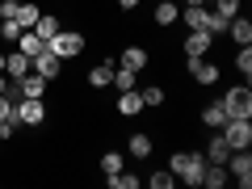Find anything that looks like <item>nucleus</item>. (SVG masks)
Listing matches in <instances>:
<instances>
[{"label":"nucleus","mask_w":252,"mask_h":189,"mask_svg":"<svg viewBox=\"0 0 252 189\" xmlns=\"http://www.w3.org/2000/svg\"><path fill=\"white\" fill-rule=\"evenodd\" d=\"M227 34H231V42L252 46V21L248 17H231V21H227Z\"/></svg>","instance_id":"obj_16"},{"label":"nucleus","mask_w":252,"mask_h":189,"mask_svg":"<svg viewBox=\"0 0 252 189\" xmlns=\"http://www.w3.org/2000/svg\"><path fill=\"white\" fill-rule=\"evenodd\" d=\"M235 72H240L244 80L252 76V46H240V51H235Z\"/></svg>","instance_id":"obj_27"},{"label":"nucleus","mask_w":252,"mask_h":189,"mask_svg":"<svg viewBox=\"0 0 252 189\" xmlns=\"http://www.w3.org/2000/svg\"><path fill=\"white\" fill-rule=\"evenodd\" d=\"M219 135L227 139V147H231V152L252 147V118H227V122L219 126Z\"/></svg>","instance_id":"obj_3"},{"label":"nucleus","mask_w":252,"mask_h":189,"mask_svg":"<svg viewBox=\"0 0 252 189\" xmlns=\"http://www.w3.org/2000/svg\"><path fill=\"white\" fill-rule=\"evenodd\" d=\"M46 51L59 55V59H76V55H84V34L80 30H59L55 38H46Z\"/></svg>","instance_id":"obj_2"},{"label":"nucleus","mask_w":252,"mask_h":189,"mask_svg":"<svg viewBox=\"0 0 252 189\" xmlns=\"http://www.w3.org/2000/svg\"><path fill=\"white\" fill-rule=\"evenodd\" d=\"M185 67H189V76H193V84H198V89H210V84H219V63H210L206 55H202V59H185Z\"/></svg>","instance_id":"obj_7"},{"label":"nucleus","mask_w":252,"mask_h":189,"mask_svg":"<svg viewBox=\"0 0 252 189\" xmlns=\"http://www.w3.org/2000/svg\"><path fill=\"white\" fill-rule=\"evenodd\" d=\"M97 164H101V172H105V177H114V172H122V168H126V156H122V152H114V147H109V152L101 156Z\"/></svg>","instance_id":"obj_24"},{"label":"nucleus","mask_w":252,"mask_h":189,"mask_svg":"<svg viewBox=\"0 0 252 189\" xmlns=\"http://www.w3.org/2000/svg\"><path fill=\"white\" fill-rule=\"evenodd\" d=\"M9 109H13V101H9V97H0V118L9 114Z\"/></svg>","instance_id":"obj_35"},{"label":"nucleus","mask_w":252,"mask_h":189,"mask_svg":"<svg viewBox=\"0 0 252 189\" xmlns=\"http://www.w3.org/2000/svg\"><path fill=\"white\" fill-rule=\"evenodd\" d=\"M9 89H13V80H9L4 72H0V97H9Z\"/></svg>","instance_id":"obj_34"},{"label":"nucleus","mask_w":252,"mask_h":189,"mask_svg":"<svg viewBox=\"0 0 252 189\" xmlns=\"http://www.w3.org/2000/svg\"><path fill=\"white\" fill-rule=\"evenodd\" d=\"M118 114H122V118H139V114H143V97H139V89L118 93Z\"/></svg>","instance_id":"obj_13"},{"label":"nucleus","mask_w":252,"mask_h":189,"mask_svg":"<svg viewBox=\"0 0 252 189\" xmlns=\"http://www.w3.org/2000/svg\"><path fill=\"white\" fill-rule=\"evenodd\" d=\"M202 168H206V156L202 152H172L168 156V172L177 181H185V185H193V189L202 185Z\"/></svg>","instance_id":"obj_1"},{"label":"nucleus","mask_w":252,"mask_h":189,"mask_svg":"<svg viewBox=\"0 0 252 189\" xmlns=\"http://www.w3.org/2000/svg\"><path fill=\"white\" fill-rule=\"evenodd\" d=\"M147 63H152L147 46H122V55H118V67H130V72H147Z\"/></svg>","instance_id":"obj_10"},{"label":"nucleus","mask_w":252,"mask_h":189,"mask_svg":"<svg viewBox=\"0 0 252 189\" xmlns=\"http://www.w3.org/2000/svg\"><path fill=\"white\" fill-rule=\"evenodd\" d=\"M227 177H231L240 189H252V152L248 147H240V152L227 156Z\"/></svg>","instance_id":"obj_5"},{"label":"nucleus","mask_w":252,"mask_h":189,"mask_svg":"<svg viewBox=\"0 0 252 189\" xmlns=\"http://www.w3.org/2000/svg\"><path fill=\"white\" fill-rule=\"evenodd\" d=\"M0 72H4V51H0Z\"/></svg>","instance_id":"obj_36"},{"label":"nucleus","mask_w":252,"mask_h":189,"mask_svg":"<svg viewBox=\"0 0 252 189\" xmlns=\"http://www.w3.org/2000/svg\"><path fill=\"white\" fill-rule=\"evenodd\" d=\"M126 143H130V147H126V152H130V156H139V160H147V156L156 152L152 135H143V130H139V135H130V139H126Z\"/></svg>","instance_id":"obj_22"},{"label":"nucleus","mask_w":252,"mask_h":189,"mask_svg":"<svg viewBox=\"0 0 252 189\" xmlns=\"http://www.w3.org/2000/svg\"><path fill=\"white\" fill-rule=\"evenodd\" d=\"M198 122L206 126V130H219V126L227 122V109H223V101H206V105H202V114H198Z\"/></svg>","instance_id":"obj_12"},{"label":"nucleus","mask_w":252,"mask_h":189,"mask_svg":"<svg viewBox=\"0 0 252 189\" xmlns=\"http://www.w3.org/2000/svg\"><path fill=\"white\" fill-rule=\"evenodd\" d=\"M17 4H21V0H0V21L13 17V13H17Z\"/></svg>","instance_id":"obj_32"},{"label":"nucleus","mask_w":252,"mask_h":189,"mask_svg":"<svg viewBox=\"0 0 252 189\" xmlns=\"http://www.w3.org/2000/svg\"><path fill=\"white\" fill-rule=\"evenodd\" d=\"M139 97H143L147 109H156V105H164V101H168V93H164V84H143V89H139Z\"/></svg>","instance_id":"obj_23"},{"label":"nucleus","mask_w":252,"mask_h":189,"mask_svg":"<svg viewBox=\"0 0 252 189\" xmlns=\"http://www.w3.org/2000/svg\"><path fill=\"white\" fill-rule=\"evenodd\" d=\"M210 46H215V34L210 30H189L181 51H185V59H202V55H210Z\"/></svg>","instance_id":"obj_8"},{"label":"nucleus","mask_w":252,"mask_h":189,"mask_svg":"<svg viewBox=\"0 0 252 189\" xmlns=\"http://www.w3.org/2000/svg\"><path fill=\"white\" fill-rule=\"evenodd\" d=\"M223 109H227V118H252V89H248V80L223 93Z\"/></svg>","instance_id":"obj_4"},{"label":"nucleus","mask_w":252,"mask_h":189,"mask_svg":"<svg viewBox=\"0 0 252 189\" xmlns=\"http://www.w3.org/2000/svg\"><path fill=\"white\" fill-rule=\"evenodd\" d=\"M181 26L185 30H206L210 26V9L206 4H185V9H181Z\"/></svg>","instance_id":"obj_11"},{"label":"nucleus","mask_w":252,"mask_h":189,"mask_svg":"<svg viewBox=\"0 0 252 189\" xmlns=\"http://www.w3.org/2000/svg\"><path fill=\"white\" fill-rule=\"evenodd\" d=\"M206 30H210L215 38H219V34H227V17H219V13L210 9V26H206Z\"/></svg>","instance_id":"obj_31"},{"label":"nucleus","mask_w":252,"mask_h":189,"mask_svg":"<svg viewBox=\"0 0 252 189\" xmlns=\"http://www.w3.org/2000/svg\"><path fill=\"white\" fill-rule=\"evenodd\" d=\"M135 76H139V72H130V67H118V63H114V80H109V84H114L118 93H126V89H135Z\"/></svg>","instance_id":"obj_26"},{"label":"nucleus","mask_w":252,"mask_h":189,"mask_svg":"<svg viewBox=\"0 0 252 189\" xmlns=\"http://www.w3.org/2000/svg\"><path fill=\"white\" fill-rule=\"evenodd\" d=\"M109 80H114V59L97 63V67L89 72V89H109Z\"/></svg>","instance_id":"obj_20"},{"label":"nucleus","mask_w":252,"mask_h":189,"mask_svg":"<svg viewBox=\"0 0 252 189\" xmlns=\"http://www.w3.org/2000/svg\"><path fill=\"white\" fill-rule=\"evenodd\" d=\"M26 72H30V55H21V51L4 55V76H9V80H21Z\"/></svg>","instance_id":"obj_14"},{"label":"nucleus","mask_w":252,"mask_h":189,"mask_svg":"<svg viewBox=\"0 0 252 189\" xmlns=\"http://www.w3.org/2000/svg\"><path fill=\"white\" fill-rule=\"evenodd\" d=\"M13 105H17L21 126H42L46 122V97H17Z\"/></svg>","instance_id":"obj_6"},{"label":"nucleus","mask_w":252,"mask_h":189,"mask_svg":"<svg viewBox=\"0 0 252 189\" xmlns=\"http://www.w3.org/2000/svg\"><path fill=\"white\" fill-rule=\"evenodd\" d=\"M114 4H118V9H122V13H135L139 4H143V0H114Z\"/></svg>","instance_id":"obj_33"},{"label":"nucleus","mask_w":252,"mask_h":189,"mask_svg":"<svg viewBox=\"0 0 252 189\" xmlns=\"http://www.w3.org/2000/svg\"><path fill=\"white\" fill-rule=\"evenodd\" d=\"M0 38H4V42H17V38H21V26H17L13 17H4V21H0Z\"/></svg>","instance_id":"obj_30"},{"label":"nucleus","mask_w":252,"mask_h":189,"mask_svg":"<svg viewBox=\"0 0 252 189\" xmlns=\"http://www.w3.org/2000/svg\"><path fill=\"white\" fill-rule=\"evenodd\" d=\"M38 17H42V9H38L34 0H21V4H17V13H13V21H17L21 30H34V21H38Z\"/></svg>","instance_id":"obj_18"},{"label":"nucleus","mask_w":252,"mask_h":189,"mask_svg":"<svg viewBox=\"0 0 252 189\" xmlns=\"http://www.w3.org/2000/svg\"><path fill=\"white\" fill-rule=\"evenodd\" d=\"M177 17H181V9H177V4H172V0H160V4H156V9H152V21H156V26H160V30L177 26Z\"/></svg>","instance_id":"obj_15"},{"label":"nucleus","mask_w":252,"mask_h":189,"mask_svg":"<svg viewBox=\"0 0 252 189\" xmlns=\"http://www.w3.org/2000/svg\"><path fill=\"white\" fill-rule=\"evenodd\" d=\"M206 164H227V156H231V147H227V139L223 135H210V143H206Z\"/></svg>","instance_id":"obj_17"},{"label":"nucleus","mask_w":252,"mask_h":189,"mask_svg":"<svg viewBox=\"0 0 252 189\" xmlns=\"http://www.w3.org/2000/svg\"><path fill=\"white\" fill-rule=\"evenodd\" d=\"M30 72H38L46 84H55V80L63 76V59H59V55H51V51H42V55L30 59Z\"/></svg>","instance_id":"obj_9"},{"label":"nucleus","mask_w":252,"mask_h":189,"mask_svg":"<svg viewBox=\"0 0 252 189\" xmlns=\"http://www.w3.org/2000/svg\"><path fill=\"white\" fill-rule=\"evenodd\" d=\"M13 46H17L21 55H30V59H34V55H42V51H46V42H42V38L34 34V30H21V38H17V42H13Z\"/></svg>","instance_id":"obj_19"},{"label":"nucleus","mask_w":252,"mask_h":189,"mask_svg":"<svg viewBox=\"0 0 252 189\" xmlns=\"http://www.w3.org/2000/svg\"><path fill=\"white\" fill-rule=\"evenodd\" d=\"M59 30H63V21L55 17V13H42V17L34 21V34L42 38V42H46V38H55V34H59Z\"/></svg>","instance_id":"obj_21"},{"label":"nucleus","mask_w":252,"mask_h":189,"mask_svg":"<svg viewBox=\"0 0 252 189\" xmlns=\"http://www.w3.org/2000/svg\"><path fill=\"white\" fill-rule=\"evenodd\" d=\"M147 185H152V189H172V185H177V177H172L168 168H160V172H152V177H147Z\"/></svg>","instance_id":"obj_28"},{"label":"nucleus","mask_w":252,"mask_h":189,"mask_svg":"<svg viewBox=\"0 0 252 189\" xmlns=\"http://www.w3.org/2000/svg\"><path fill=\"white\" fill-rule=\"evenodd\" d=\"M215 13H219V17H227V21L240 17V0H215Z\"/></svg>","instance_id":"obj_29"},{"label":"nucleus","mask_w":252,"mask_h":189,"mask_svg":"<svg viewBox=\"0 0 252 189\" xmlns=\"http://www.w3.org/2000/svg\"><path fill=\"white\" fill-rule=\"evenodd\" d=\"M105 185L109 189H139V185H143V177H135V172H114V177H105Z\"/></svg>","instance_id":"obj_25"}]
</instances>
